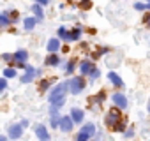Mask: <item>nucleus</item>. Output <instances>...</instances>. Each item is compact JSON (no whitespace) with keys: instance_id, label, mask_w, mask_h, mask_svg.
<instances>
[{"instance_id":"20e7f679","label":"nucleus","mask_w":150,"mask_h":141,"mask_svg":"<svg viewBox=\"0 0 150 141\" xmlns=\"http://www.w3.org/2000/svg\"><path fill=\"white\" fill-rule=\"evenodd\" d=\"M83 88H85V80H83V78H72V80L69 81V90H71V94H80Z\"/></svg>"},{"instance_id":"393cba45","label":"nucleus","mask_w":150,"mask_h":141,"mask_svg":"<svg viewBox=\"0 0 150 141\" xmlns=\"http://www.w3.org/2000/svg\"><path fill=\"white\" fill-rule=\"evenodd\" d=\"M134 9H136V11H145V9H146V6L138 2V4H134Z\"/></svg>"},{"instance_id":"f8f14e48","label":"nucleus","mask_w":150,"mask_h":141,"mask_svg":"<svg viewBox=\"0 0 150 141\" xmlns=\"http://www.w3.org/2000/svg\"><path fill=\"white\" fill-rule=\"evenodd\" d=\"M21 127H23V125H13V127L9 129V136L14 137V139H16V137H21V132H23Z\"/></svg>"},{"instance_id":"39448f33","label":"nucleus","mask_w":150,"mask_h":141,"mask_svg":"<svg viewBox=\"0 0 150 141\" xmlns=\"http://www.w3.org/2000/svg\"><path fill=\"white\" fill-rule=\"evenodd\" d=\"M72 123H74L72 116H62V118H60V129H62L64 132H71V130H72Z\"/></svg>"},{"instance_id":"412c9836","label":"nucleus","mask_w":150,"mask_h":141,"mask_svg":"<svg viewBox=\"0 0 150 141\" xmlns=\"http://www.w3.org/2000/svg\"><path fill=\"white\" fill-rule=\"evenodd\" d=\"M50 85H51V81H50V80H42V81H41V85H39V90H41V92H44V90H48V87H50Z\"/></svg>"},{"instance_id":"5701e85b","label":"nucleus","mask_w":150,"mask_h":141,"mask_svg":"<svg viewBox=\"0 0 150 141\" xmlns=\"http://www.w3.org/2000/svg\"><path fill=\"white\" fill-rule=\"evenodd\" d=\"M72 70H74V62L71 60V62L67 63V69H65V73H67V74H71V73H72Z\"/></svg>"},{"instance_id":"6e6552de","label":"nucleus","mask_w":150,"mask_h":141,"mask_svg":"<svg viewBox=\"0 0 150 141\" xmlns=\"http://www.w3.org/2000/svg\"><path fill=\"white\" fill-rule=\"evenodd\" d=\"M108 78H110V81H111L115 87H118V88H120V87H124V81H122V78H120L118 74H115L113 70H111V73L108 74Z\"/></svg>"},{"instance_id":"4be33fe9","label":"nucleus","mask_w":150,"mask_h":141,"mask_svg":"<svg viewBox=\"0 0 150 141\" xmlns=\"http://www.w3.org/2000/svg\"><path fill=\"white\" fill-rule=\"evenodd\" d=\"M104 99H106V94H104V92H99L97 95H94V101H96V102H99V104H101Z\"/></svg>"},{"instance_id":"423d86ee","label":"nucleus","mask_w":150,"mask_h":141,"mask_svg":"<svg viewBox=\"0 0 150 141\" xmlns=\"http://www.w3.org/2000/svg\"><path fill=\"white\" fill-rule=\"evenodd\" d=\"M113 102H115V106H118L120 109H125V108H127V97H124L122 94H113Z\"/></svg>"},{"instance_id":"2f4dec72","label":"nucleus","mask_w":150,"mask_h":141,"mask_svg":"<svg viewBox=\"0 0 150 141\" xmlns=\"http://www.w3.org/2000/svg\"><path fill=\"white\" fill-rule=\"evenodd\" d=\"M132 134H134V130H132V129H129V130L125 132V136H132Z\"/></svg>"},{"instance_id":"f03ea898","label":"nucleus","mask_w":150,"mask_h":141,"mask_svg":"<svg viewBox=\"0 0 150 141\" xmlns=\"http://www.w3.org/2000/svg\"><path fill=\"white\" fill-rule=\"evenodd\" d=\"M94 134H96L94 123H87V125L81 127V130H80V134L76 136V139H78V141H87V139H90Z\"/></svg>"},{"instance_id":"ddd939ff","label":"nucleus","mask_w":150,"mask_h":141,"mask_svg":"<svg viewBox=\"0 0 150 141\" xmlns=\"http://www.w3.org/2000/svg\"><path fill=\"white\" fill-rule=\"evenodd\" d=\"M58 48H60V41H58V39H50V42H48V51H50V53H57Z\"/></svg>"},{"instance_id":"4468645a","label":"nucleus","mask_w":150,"mask_h":141,"mask_svg":"<svg viewBox=\"0 0 150 141\" xmlns=\"http://www.w3.org/2000/svg\"><path fill=\"white\" fill-rule=\"evenodd\" d=\"M27 56H28V53H27V51H23V49H20V51H16V53H14V60H16V62H25V60H27Z\"/></svg>"},{"instance_id":"7ed1b4c3","label":"nucleus","mask_w":150,"mask_h":141,"mask_svg":"<svg viewBox=\"0 0 150 141\" xmlns=\"http://www.w3.org/2000/svg\"><path fill=\"white\" fill-rule=\"evenodd\" d=\"M118 109H120L118 106H117L115 109L111 108V111L106 115V125H108L110 129H113V127H115V125L120 122V111H118Z\"/></svg>"},{"instance_id":"f3484780","label":"nucleus","mask_w":150,"mask_h":141,"mask_svg":"<svg viewBox=\"0 0 150 141\" xmlns=\"http://www.w3.org/2000/svg\"><path fill=\"white\" fill-rule=\"evenodd\" d=\"M32 11H34V13H35V16H37V20H39V21H41V20H42V7H41V6H39V4H35V6H34V7H32Z\"/></svg>"},{"instance_id":"c756f323","label":"nucleus","mask_w":150,"mask_h":141,"mask_svg":"<svg viewBox=\"0 0 150 141\" xmlns=\"http://www.w3.org/2000/svg\"><path fill=\"white\" fill-rule=\"evenodd\" d=\"M81 7L88 9V7H90V2H88V0H83V2H81Z\"/></svg>"},{"instance_id":"9b49d317","label":"nucleus","mask_w":150,"mask_h":141,"mask_svg":"<svg viewBox=\"0 0 150 141\" xmlns=\"http://www.w3.org/2000/svg\"><path fill=\"white\" fill-rule=\"evenodd\" d=\"M71 116H72V120L76 122V123H81V122H83V111L78 109V108H74V109L71 111Z\"/></svg>"},{"instance_id":"1a4fd4ad","label":"nucleus","mask_w":150,"mask_h":141,"mask_svg":"<svg viewBox=\"0 0 150 141\" xmlns=\"http://www.w3.org/2000/svg\"><path fill=\"white\" fill-rule=\"evenodd\" d=\"M35 134H37L39 139H50V134H48V130H46L44 125H37L35 127Z\"/></svg>"},{"instance_id":"0eeeda50","label":"nucleus","mask_w":150,"mask_h":141,"mask_svg":"<svg viewBox=\"0 0 150 141\" xmlns=\"http://www.w3.org/2000/svg\"><path fill=\"white\" fill-rule=\"evenodd\" d=\"M94 69H96V67H94L92 62H88V60L81 62V65H80V70H81V74H83V76H90Z\"/></svg>"},{"instance_id":"9d476101","label":"nucleus","mask_w":150,"mask_h":141,"mask_svg":"<svg viewBox=\"0 0 150 141\" xmlns=\"http://www.w3.org/2000/svg\"><path fill=\"white\" fill-rule=\"evenodd\" d=\"M34 74H35L34 67H27V73L21 76V83H30V81H32V78H34Z\"/></svg>"},{"instance_id":"473e14b6","label":"nucleus","mask_w":150,"mask_h":141,"mask_svg":"<svg viewBox=\"0 0 150 141\" xmlns=\"http://www.w3.org/2000/svg\"><path fill=\"white\" fill-rule=\"evenodd\" d=\"M37 2H39V4H42V6H46V4H48V0H37Z\"/></svg>"},{"instance_id":"7c9ffc66","label":"nucleus","mask_w":150,"mask_h":141,"mask_svg":"<svg viewBox=\"0 0 150 141\" xmlns=\"http://www.w3.org/2000/svg\"><path fill=\"white\" fill-rule=\"evenodd\" d=\"M145 21H146V27H148V28H150V14H148V16H146V18H145Z\"/></svg>"},{"instance_id":"bb28decb","label":"nucleus","mask_w":150,"mask_h":141,"mask_svg":"<svg viewBox=\"0 0 150 141\" xmlns=\"http://www.w3.org/2000/svg\"><path fill=\"white\" fill-rule=\"evenodd\" d=\"M9 16H11V20H13V21H16V20H18V13H16V11L9 13Z\"/></svg>"},{"instance_id":"2eb2a0df","label":"nucleus","mask_w":150,"mask_h":141,"mask_svg":"<svg viewBox=\"0 0 150 141\" xmlns=\"http://www.w3.org/2000/svg\"><path fill=\"white\" fill-rule=\"evenodd\" d=\"M58 62H60V58L57 55H50L46 58V65H58Z\"/></svg>"},{"instance_id":"f257e3e1","label":"nucleus","mask_w":150,"mask_h":141,"mask_svg":"<svg viewBox=\"0 0 150 141\" xmlns=\"http://www.w3.org/2000/svg\"><path fill=\"white\" fill-rule=\"evenodd\" d=\"M67 90H69V81L57 85V88H55V90L51 92V95H50L51 106H58V108H60V106L65 102V94H67Z\"/></svg>"},{"instance_id":"aec40b11","label":"nucleus","mask_w":150,"mask_h":141,"mask_svg":"<svg viewBox=\"0 0 150 141\" xmlns=\"http://www.w3.org/2000/svg\"><path fill=\"white\" fill-rule=\"evenodd\" d=\"M7 14H9V13H2V14H0V25H2V27H7V25H9Z\"/></svg>"},{"instance_id":"a211bd4d","label":"nucleus","mask_w":150,"mask_h":141,"mask_svg":"<svg viewBox=\"0 0 150 141\" xmlns=\"http://www.w3.org/2000/svg\"><path fill=\"white\" fill-rule=\"evenodd\" d=\"M35 23H37V20H34V18H27V20H25V28H27V30H32V28L35 27Z\"/></svg>"},{"instance_id":"b1692460","label":"nucleus","mask_w":150,"mask_h":141,"mask_svg":"<svg viewBox=\"0 0 150 141\" xmlns=\"http://www.w3.org/2000/svg\"><path fill=\"white\" fill-rule=\"evenodd\" d=\"M6 87H7V80H6V76H4V80H0V90H6Z\"/></svg>"},{"instance_id":"c9c22d12","label":"nucleus","mask_w":150,"mask_h":141,"mask_svg":"<svg viewBox=\"0 0 150 141\" xmlns=\"http://www.w3.org/2000/svg\"><path fill=\"white\" fill-rule=\"evenodd\" d=\"M148 2H150V0H148Z\"/></svg>"},{"instance_id":"c85d7f7f","label":"nucleus","mask_w":150,"mask_h":141,"mask_svg":"<svg viewBox=\"0 0 150 141\" xmlns=\"http://www.w3.org/2000/svg\"><path fill=\"white\" fill-rule=\"evenodd\" d=\"M13 58H14V56H13V55H9V53H6V55H4V60H6V62H11Z\"/></svg>"},{"instance_id":"72a5a7b5","label":"nucleus","mask_w":150,"mask_h":141,"mask_svg":"<svg viewBox=\"0 0 150 141\" xmlns=\"http://www.w3.org/2000/svg\"><path fill=\"white\" fill-rule=\"evenodd\" d=\"M148 111H150V101H148Z\"/></svg>"},{"instance_id":"cd10ccee","label":"nucleus","mask_w":150,"mask_h":141,"mask_svg":"<svg viewBox=\"0 0 150 141\" xmlns=\"http://www.w3.org/2000/svg\"><path fill=\"white\" fill-rule=\"evenodd\" d=\"M99 74H101V73H99V69H94V70H92V74H90V76H92V78L96 80V78H97Z\"/></svg>"},{"instance_id":"dca6fc26","label":"nucleus","mask_w":150,"mask_h":141,"mask_svg":"<svg viewBox=\"0 0 150 141\" xmlns=\"http://www.w3.org/2000/svg\"><path fill=\"white\" fill-rule=\"evenodd\" d=\"M80 35H81V28H80V27H76V28L72 30V34H71L69 41H78V39H80Z\"/></svg>"},{"instance_id":"f704fd0d","label":"nucleus","mask_w":150,"mask_h":141,"mask_svg":"<svg viewBox=\"0 0 150 141\" xmlns=\"http://www.w3.org/2000/svg\"><path fill=\"white\" fill-rule=\"evenodd\" d=\"M148 9H150V4H148Z\"/></svg>"},{"instance_id":"6ab92c4d","label":"nucleus","mask_w":150,"mask_h":141,"mask_svg":"<svg viewBox=\"0 0 150 141\" xmlns=\"http://www.w3.org/2000/svg\"><path fill=\"white\" fill-rule=\"evenodd\" d=\"M4 76H6V78H14V76H16V69H13V67L4 69Z\"/></svg>"},{"instance_id":"a878e982","label":"nucleus","mask_w":150,"mask_h":141,"mask_svg":"<svg viewBox=\"0 0 150 141\" xmlns=\"http://www.w3.org/2000/svg\"><path fill=\"white\" fill-rule=\"evenodd\" d=\"M111 130H124V123H122V122H118V123H117Z\"/></svg>"}]
</instances>
